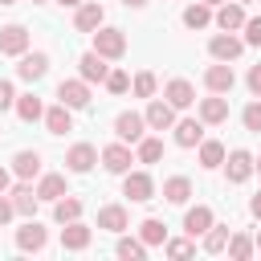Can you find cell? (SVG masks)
Instances as JSON below:
<instances>
[{"label": "cell", "mask_w": 261, "mask_h": 261, "mask_svg": "<svg viewBox=\"0 0 261 261\" xmlns=\"http://www.w3.org/2000/svg\"><path fill=\"white\" fill-rule=\"evenodd\" d=\"M53 220L57 224H69V220H82V200L77 196H61V200H53Z\"/></svg>", "instance_id": "484cf974"}, {"label": "cell", "mask_w": 261, "mask_h": 261, "mask_svg": "<svg viewBox=\"0 0 261 261\" xmlns=\"http://www.w3.org/2000/svg\"><path fill=\"white\" fill-rule=\"evenodd\" d=\"M90 228L82 224V220H69L65 228H61V249H69V253H82V249H90Z\"/></svg>", "instance_id": "d6986e66"}, {"label": "cell", "mask_w": 261, "mask_h": 261, "mask_svg": "<svg viewBox=\"0 0 261 261\" xmlns=\"http://www.w3.org/2000/svg\"><path fill=\"white\" fill-rule=\"evenodd\" d=\"M0 53H8V57L29 53V29L24 24H4L0 29Z\"/></svg>", "instance_id": "4fadbf2b"}, {"label": "cell", "mask_w": 261, "mask_h": 261, "mask_svg": "<svg viewBox=\"0 0 261 261\" xmlns=\"http://www.w3.org/2000/svg\"><path fill=\"white\" fill-rule=\"evenodd\" d=\"M253 171H257V159H253L245 147H237V151L228 155V163H224V175H228V184H245Z\"/></svg>", "instance_id": "ba28073f"}, {"label": "cell", "mask_w": 261, "mask_h": 261, "mask_svg": "<svg viewBox=\"0 0 261 261\" xmlns=\"http://www.w3.org/2000/svg\"><path fill=\"white\" fill-rule=\"evenodd\" d=\"M163 253H167V257H175V261H179V257H192V253H196V237H179V241H167V245H163Z\"/></svg>", "instance_id": "8d00e7d4"}, {"label": "cell", "mask_w": 261, "mask_h": 261, "mask_svg": "<svg viewBox=\"0 0 261 261\" xmlns=\"http://www.w3.org/2000/svg\"><path fill=\"white\" fill-rule=\"evenodd\" d=\"M57 98H61L69 110H86V106H90V82H86V77H69V82L57 86Z\"/></svg>", "instance_id": "277c9868"}, {"label": "cell", "mask_w": 261, "mask_h": 261, "mask_svg": "<svg viewBox=\"0 0 261 261\" xmlns=\"http://www.w3.org/2000/svg\"><path fill=\"white\" fill-rule=\"evenodd\" d=\"M249 212H253V216H257V220H261V192H257V196H253V200H249Z\"/></svg>", "instance_id": "f6af8a7d"}, {"label": "cell", "mask_w": 261, "mask_h": 261, "mask_svg": "<svg viewBox=\"0 0 261 261\" xmlns=\"http://www.w3.org/2000/svg\"><path fill=\"white\" fill-rule=\"evenodd\" d=\"M12 106H16V90H12V82H4V77H0V114H4V110H12Z\"/></svg>", "instance_id": "b9f144b4"}, {"label": "cell", "mask_w": 261, "mask_h": 261, "mask_svg": "<svg viewBox=\"0 0 261 261\" xmlns=\"http://www.w3.org/2000/svg\"><path fill=\"white\" fill-rule=\"evenodd\" d=\"M8 184H12V175H8L4 167H0V192H8Z\"/></svg>", "instance_id": "bcb514c9"}, {"label": "cell", "mask_w": 261, "mask_h": 261, "mask_svg": "<svg viewBox=\"0 0 261 261\" xmlns=\"http://www.w3.org/2000/svg\"><path fill=\"white\" fill-rule=\"evenodd\" d=\"M253 253H257V241H253L249 232H232V237H228V257H232V261H249Z\"/></svg>", "instance_id": "4dcf8cb0"}, {"label": "cell", "mask_w": 261, "mask_h": 261, "mask_svg": "<svg viewBox=\"0 0 261 261\" xmlns=\"http://www.w3.org/2000/svg\"><path fill=\"white\" fill-rule=\"evenodd\" d=\"M16 118H20V122H37V118H45L41 98H37V94H16Z\"/></svg>", "instance_id": "83f0119b"}, {"label": "cell", "mask_w": 261, "mask_h": 261, "mask_svg": "<svg viewBox=\"0 0 261 261\" xmlns=\"http://www.w3.org/2000/svg\"><path fill=\"white\" fill-rule=\"evenodd\" d=\"M212 20H216V29H220V33H237V29H245V20H249V16H245V4H241V0H232V4L224 0V4L216 8V16H212Z\"/></svg>", "instance_id": "30bf717a"}, {"label": "cell", "mask_w": 261, "mask_h": 261, "mask_svg": "<svg viewBox=\"0 0 261 261\" xmlns=\"http://www.w3.org/2000/svg\"><path fill=\"white\" fill-rule=\"evenodd\" d=\"M57 4H61V8H77L82 0H57Z\"/></svg>", "instance_id": "7dc6e473"}, {"label": "cell", "mask_w": 261, "mask_h": 261, "mask_svg": "<svg viewBox=\"0 0 261 261\" xmlns=\"http://www.w3.org/2000/svg\"><path fill=\"white\" fill-rule=\"evenodd\" d=\"M171 130H175V143L179 147H200L204 143V118H179Z\"/></svg>", "instance_id": "ac0fdd59"}, {"label": "cell", "mask_w": 261, "mask_h": 261, "mask_svg": "<svg viewBox=\"0 0 261 261\" xmlns=\"http://www.w3.org/2000/svg\"><path fill=\"white\" fill-rule=\"evenodd\" d=\"M200 118H204L208 126L224 122V118H228V98H220V94H212V98H200Z\"/></svg>", "instance_id": "603a6c76"}, {"label": "cell", "mask_w": 261, "mask_h": 261, "mask_svg": "<svg viewBox=\"0 0 261 261\" xmlns=\"http://www.w3.org/2000/svg\"><path fill=\"white\" fill-rule=\"evenodd\" d=\"M241 4H253V0H241Z\"/></svg>", "instance_id": "11a10c76"}, {"label": "cell", "mask_w": 261, "mask_h": 261, "mask_svg": "<svg viewBox=\"0 0 261 261\" xmlns=\"http://www.w3.org/2000/svg\"><path fill=\"white\" fill-rule=\"evenodd\" d=\"M241 122H245V130L261 135V102H249V106L241 110Z\"/></svg>", "instance_id": "f35d334b"}, {"label": "cell", "mask_w": 261, "mask_h": 261, "mask_svg": "<svg viewBox=\"0 0 261 261\" xmlns=\"http://www.w3.org/2000/svg\"><path fill=\"white\" fill-rule=\"evenodd\" d=\"M135 159H139V163H159V159H163V143H159V139H151V135H143V139H139Z\"/></svg>", "instance_id": "e575fe53"}, {"label": "cell", "mask_w": 261, "mask_h": 261, "mask_svg": "<svg viewBox=\"0 0 261 261\" xmlns=\"http://www.w3.org/2000/svg\"><path fill=\"white\" fill-rule=\"evenodd\" d=\"M102 20H106V8L98 0H82L77 4V16H73V29L77 33H94V29H102Z\"/></svg>", "instance_id": "9c48e42d"}, {"label": "cell", "mask_w": 261, "mask_h": 261, "mask_svg": "<svg viewBox=\"0 0 261 261\" xmlns=\"http://www.w3.org/2000/svg\"><path fill=\"white\" fill-rule=\"evenodd\" d=\"M139 237L147 241V249H151V245H167V224L155 220V216H147V220L139 224Z\"/></svg>", "instance_id": "d6a6232c"}, {"label": "cell", "mask_w": 261, "mask_h": 261, "mask_svg": "<svg viewBox=\"0 0 261 261\" xmlns=\"http://www.w3.org/2000/svg\"><path fill=\"white\" fill-rule=\"evenodd\" d=\"M106 73H110V65H106V57L102 53H82L77 57V77H86V82H106Z\"/></svg>", "instance_id": "5bb4252c"}, {"label": "cell", "mask_w": 261, "mask_h": 261, "mask_svg": "<svg viewBox=\"0 0 261 261\" xmlns=\"http://www.w3.org/2000/svg\"><path fill=\"white\" fill-rule=\"evenodd\" d=\"M37 200H41V196H37V188H33L29 179H20V184L12 188V204H16V216H33V212H37Z\"/></svg>", "instance_id": "7402d4cb"}, {"label": "cell", "mask_w": 261, "mask_h": 261, "mask_svg": "<svg viewBox=\"0 0 261 261\" xmlns=\"http://www.w3.org/2000/svg\"><path fill=\"white\" fill-rule=\"evenodd\" d=\"M122 4H126V8H143L147 0H122Z\"/></svg>", "instance_id": "c3c4849f"}, {"label": "cell", "mask_w": 261, "mask_h": 261, "mask_svg": "<svg viewBox=\"0 0 261 261\" xmlns=\"http://www.w3.org/2000/svg\"><path fill=\"white\" fill-rule=\"evenodd\" d=\"M12 175H16V179L41 175V155H37V151H16V155H12Z\"/></svg>", "instance_id": "cb8c5ba5"}, {"label": "cell", "mask_w": 261, "mask_h": 261, "mask_svg": "<svg viewBox=\"0 0 261 261\" xmlns=\"http://www.w3.org/2000/svg\"><path fill=\"white\" fill-rule=\"evenodd\" d=\"M208 53H212L216 61H237V57L245 53V37H237V33H216V37L208 41Z\"/></svg>", "instance_id": "3957f363"}, {"label": "cell", "mask_w": 261, "mask_h": 261, "mask_svg": "<svg viewBox=\"0 0 261 261\" xmlns=\"http://www.w3.org/2000/svg\"><path fill=\"white\" fill-rule=\"evenodd\" d=\"M114 135H118L122 143H139V139L147 135V118L135 114V110H122V114L114 118Z\"/></svg>", "instance_id": "8992f818"}, {"label": "cell", "mask_w": 261, "mask_h": 261, "mask_svg": "<svg viewBox=\"0 0 261 261\" xmlns=\"http://www.w3.org/2000/svg\"><path fill=\"white\" fill-rule=\"evenodd\" d=\"M33 4H45V0H33Z\"/></svg>", "instance_id": "f5cc1de1"}, {"label": "cell", "mask_w": 261, "mask_h": 261, "mask_svg": "<svg viewBox=\"0 0 261 261\" xmlns=\"http://www.w3.org/2000/svg\"><path fill=\"white\" fill-rule=\"evenodd\" d=\"M16 73H20L24 82H41V77L49 73V57H45V53H20Z\"/></svg>", "instance_id": "ffe728a7"}, {"label": "cell", "mask_w": 261, "mask_h": 261, "mask_svg": "<svg viewBox=\"0 0 261 261\" xmlns=\"http://www.w3.org/2000/svg\"><path fill=\"white\" fill-rule=\"evenodd\" d=\"M253 241H257V249H261V232H257V237H253Z\"/></svg>", "instance_id": "816d5d0a"}, {"label": "cell", "mask_w": 261, "mask_h": 261, "mask_svg": "<svg viewBox=\"0 0 261 261\" xmlns=\"http://www.w3.org/2000/svg\"><path fill=\"white\" fill-rule=\"evenodd\" d=\"M0 4H4V8H8V4H16V0H0Z\"/></svg>", "instance_id": "f907efd6"}, {"label": "cell", "mask_w": 261, "mask_h": 261, "mask_svg": "<svg viewBox=\"0 0 261 261\" xmlns=\"http://www.w3.org/2000/svg\"><path fill=\"white\" fill-rule=\"evenodd\" d=\"M90 37H94V53H102L106 61H118V57L126 53V33H122V29H106V24H102V29H94Z\"/></svg>", "instance_id": "6da1fadb"}, {"label": "cell", "mask_w": 261, "mask_h": 261, "mask_svg": "<svg viewBox=\"0 0 261 261\" xmlns=\"http://www.w3.org/2000/svg\"><path fill=\"white\" fill-rule=\"evenodd\" d=\"M122 196L135 200V204H147V200H155V179L147 171H126L122 175Z\"/></svg>", "instance_id": "7a4b0ae2"}, {"label": "cell", "mask_w": 261, "mask_h": 261, "mask_svg": "<svg viewBox=\"0 0 261 261\" xmlns=\"http://www.w3.org/2000/svg\"><path fill=\"white\" fill-rule=\"evenodd\" d=\"M143 118H147L151 130H171V126H175V106H171L167 98H151L147 110H143Z\"/></svg>", "instance_id": "5b68a950"}, {"label": "cell", "mask_w": 261, "mask_h": 261, "mask_svg": "<svg viewBox=\"0 0 261 261\" xmlns=\"http://www.w3.org/2000/svg\"><path fill=\"white\" fill-rule=\"evenodd\" d=\"M228 224H212L208 232H204V253H224L228 249Z\"/></svg>", "instance_id": "836d02e7"}, {"label": "cell", "mask_w": 261, "mask_h": 261, "mask_svg": "<svg viewBox=\"0 0 261 261\" xmlns=\"http://www.w3.org/2000/svg\"><path fill=\"white\" fill-rule=\"evenodd\" d=\"M245 86H249V94H253V98H261V65H253V69H249Z\"/></svg>", "instance_id": "7bdbcfd3"}, {"label": "cell", "mask_w": 261, "mask_h": 261, "mask_svg": "<svg viewBox=\"0 0 261 261\" xmlns=\"http://www.w3.org/2000/svg\"><path fill=\"white\" fill-rule=\"evenodd\" d=\"M37 196H41V200H61V196H65V175H57V171L41 175V184H37Z\"/></svg>", "instance_id": "1f68e13d"}, {"label": "cell", "mask_w": 261, "mask_h": 261, "mask_svg": "<svg viewBox=\"0 0 261 261\" xmlns=\"http://www.w3.org/2000/svg\"><path fill=\"white\" fill-rule=\"evenodd\" d=\"M257 171H261V159H257Z\"/></svg>", "instance_id": "db71d44e"}, {"label": "cell", "mask_w": 261, "mask_h": 261, "mask_svg": "<svg viewBox=\"0 0 261 261\" xmlns=\"http://www.w3.org/2000/svg\"><path fill=\"white\" fill-rule=\"evenodd\" d=\"M130 163H135V155H130L126 143H110V147H102V167H106L110 175H126Z\"/></svg>", "instance_id": "52a82bcc"}, {"label": "cell", "mask_w": 261, "mask_h": 261, "mask_svg": "<svg viewBox=\"0 0 261 261\" xmlns=\"http://www.w3.org/2000/svg\"><path fill=\"white\" fill-rule=\"evenodd\" d=\"M200 163L212 171V167H220L224 163V143H216V139H204L200 143Z\"/></svg>", "instance_id": "d590c367"}, {"label": "cell", "mask_w": 261, "mask_h": 261, "mask_svg": "<svg viewBox=\"0 0 261 261\" xmlns=\"http://www.w3.org/2000/svg\"><path fill=\"white\" fill-rule=\"evenodd\" d=\"M204 4H224V0H204Z\"/></svg>", "instance_id": "681fc988"}, {"label": "cell", "mask_w": 261, "mask_h": 261, "mask_svg": "<svg viewBox=\"0 0 261 261\" xmlns=\"http://www.w3.org/2000/svg\"><path fill=\"white\" fill-rule=\"evenodd\" d=\"M102 86H106V90H110V94H126V90H130V77H126V73H122V69H110V73H106V82H102Z\"/></svg>", "instance_id": "ab89813d"}, {"label": "cell", "mask_w": 261, "mask_h": 261, "mask_svg": "<svg viewBox=\"0 0 261 261\" xmlns=\"http://www.w3.org/2000/svg\"><path fill=\"white\" fill-rule=\"evenodd\" d=\"M45 126H49V135H65V130H73V110H69L65 102L49 106V110H45Z\"/></svg>", "instance_id": "44dd1931"}, {"label": "cell", "mask_w": 261, "mask_h": 261, "mask_svg": "<svg viewBox=\"0 0 261 261\" xmlns=\"http://www.w3.org/2000/svg\"><path fill=\"white\" fill-rule=\"evenodd\" d=\"M163 98H167L175 110H188V106L196 102V90H192V82H188V77H171V82L163 86Z\"/></svg>", "instance_id": "9a60e30c"}, {"label": "cell", "mask_w": 261, "mask_h": 261, "mask_svg": "<svg viewBox=\"0 0 261 261\" xmlns=\"http://www.w3.org/2000/svg\"><path fill=\"white\" fill-rule=\"evenodd\" d=\"M188 196H192V179H188V175L163 179V200H167V204H188Z\"/></svg>", "instance_id": "d4e9b609"}, {"label": "cell", "mask_w": 261, "mask_h": 261, "mask_svg": "<svg viewBox=\"0 0 261 261\" xmlns=\"http://www.w3.org/2000/svg\"><path fill=\"white\" fill-rule=\"evenodd\" d=\"M12 216H16V204H12V200H8L4 192H0V224H8Z\"/></svg>", "instance_id": "ee69618b"}, {"label": "cell", "mask_w": 261, "mask_h": 261, "mask_svg": "<svg viewBox=\"0 0 261 261\" xmlns=\"http://www.w3.org/2000/svg\"><path fill=\"white\" fill-rule=\"evenodd\" d=\"M45 245H49V232L29 216V224H24V228H16V249H20V253H41Z\"/></svg>", "instance_id": "7c38bea8"}, {"label": "cell", "mask_w": 261, "mask_h": 261, "mask_svg": "<svg viewBox=\"0 0 261 261\" xmlns=\"http://www.w3.org/2000/svg\"><path fill=\"white\" fill-rule=\"evenodd\" d=\"M130 90H135L139 98H155V73H151V69H143V73H135V82H130Z\"/></svg>", "instance_id": "74e56055"}, {"label": "cell", "mask_w": 261, "mask_h": 261, "mask_svg": "<svg viewBox=\"0 0 261 261\" xmlns=\"http://www.w3.org/2000/svg\"><path fill=\"white\" fill-rule=\"evenodd\" d=\"M114 253H118L122 261H143V257H147V241H143V237H118Z\"/></svg>", "instance_id": "f546056e"}, {"label": "cell", "mask_w": 261, "mask_h": 261, "mask_svg": "<svg viewBox=\"0 0 261 261\" xmlns=\"http://www.w3.org/2000/svg\"><path fill=\"white\" fill-rule=\"evenodd\" d=\"M245 45H261V16L245 20Z\"/></svg>", "instance_id": "60d3db41"}, {"label": "cell", "mask_w": 261, "mask_h": 261, "mask_svg": "<svg viewBox=\"0 0 261 261\" xmlns=\"http://www.w3.org/2000/svg\"><path fill=\"white\" fill-rule=\"evenodd\" d=\"M94 163H98V151H94L90 143H73V147H69V155H65V167H69L73 175H86Z\"/></svg>", "instance_id": "2e32d148"}, {"label": "cell", "mask_w": 261, "mask_h": 261, "mask_svg": "<svg viewBox=\"0 0 261 261\" xmlns=\"http://www.w3.org/2000/svg\"><path fill=\"white\" fill-rule=\"evenodd\" d=\"M184 24H188V29H208V24H212V4H204V0L188 4V8H184Z\"/></svg>", "instance_id": "f1b7e54d"}, {"label": "cell", "mask_w": 261, "mask_h": 261, "mask_svg": "<svg viewBox=\"0 0 261 261\" xmlns=\"http://www.w3.org/2000/svg\"><path fill=\"white\" fill-rule=\"evenodd\" d=\"M204 86H208L212 94H228V90L237 86V73H232V65H228V61H216V65H208V69H204Z\"/></svg>", "instance_id": "8fae6325"}, {"label": "cell", "mask_w": 261, "mask_h": 261, "mask_svg": "<svg viewBox=\"0 0 261 261\" xmlns=\"http://www.w3.org/2000/svg\"><path fill=\"white\" fill-rule=\"evenodd\" d=\"M98 228H106V232H122V228H126V208H122V204H106V208H98Z\"/></svg>", "instance_id": "4316f807"}, {"label": "cell", "mask_w": 261, "mask_h": 261, "mask_svg": "<svg viewBox=\"0 0 261 261\" xmlns=\"http://www.w3.org/2000/svg\"><path fill=\"white\" fill-rule=\"evenodd\" d=\"M212 224H216V220H212V208H208V204H196V208L184 212V232H188V237H204Z\"/></svg>", "instance_id": "e0dca14e"}]
</instances>
